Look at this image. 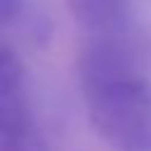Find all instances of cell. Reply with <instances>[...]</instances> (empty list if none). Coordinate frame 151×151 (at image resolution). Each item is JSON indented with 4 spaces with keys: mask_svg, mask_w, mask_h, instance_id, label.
<instances>
[{
    "mask_svg": "<svg viewBox=\"0 0 151 151\" xmlns=\"http://www.w3.org/2000/svg\"><path fill=\"white\" fill-rule=\"evenodd\" d=\"M123 31L87 33V40L78 54V78L83 94H92L111 83L137 76V57Z\"/></svg>",
    "mask_w": 151,
    "mask_h": 151,
    "instance_id": "obj_2",
    "label": "cell"
},
{
    "mask_svg": "<svg viewBox=\"0 0 151 151\" xmlns=\"http://www.w3.org/2000/svg\"><path fill=\"white\" fill-rule=\"evenodd\" d=\"M0 151H50L21 92L0 99Z\"/></svg>",
    "mask_w": 151,
    "mask_h": 151,
    "instance_id": "obj_3",
    "label": "cell"
},
{
    "mask_svg": "<svg viewBox=\"0 0 151 151\" xmlns=\"http://www.w3.org/2000/svg\"><path fill=\"white\" fill-rule=\"evenodd\" d=\"M92 127L116 151H151V83L137 73L85 97Z\"/></svg>",
    "mask_w": 151,
    "mask_h": 151,
    "instance_id": "obj_1",
    "label": "cell"
},
{
    "mask_svg": "<svg viewBox=\"0 0 151 151\" xmlns=\"http://www.w3.org/2000/svg\"><path fill=\"white\" fill-rule=\"evenodd\" d=\"M132 0H66L76 24L87 33L123 31L130 19Z\"/></svg>",
    "mask_w": 151,
    "mask_h": 151,
    "instance_id": "obj_4",
    "label": "cell"
},
{
    "mask_svg": "<svg viewBox=\"0 0 151 151\" xmlns=\"http://www.w3.org/2000/svg\"><path fill=\"white\" fill-rule=\"evenodd\" d=\"M24 76H26V66L21 57L12 45L0 40V99L19 94L24 85Z\"/></svg>",
    "mask_w": 151,
    "mask_h": 151,
    "instance_id": "obj_5",
    "label": "cell"
},
{
    "mask_svg": "<svg viewBox=\"0 0 151 151\" xmlns=\"http://www.w3.org/2000/svg\"><path fill=\"white\" fill-rule=\"evenodd\" d=\"M24 5L26 0H0V28L19 21V17L24 14Z\"/></svg>",
    "mask_w": 151,
    "mask_h": 151,
    "instance_id": "obj_6",
    "label": "cell"
}]
</instances>
